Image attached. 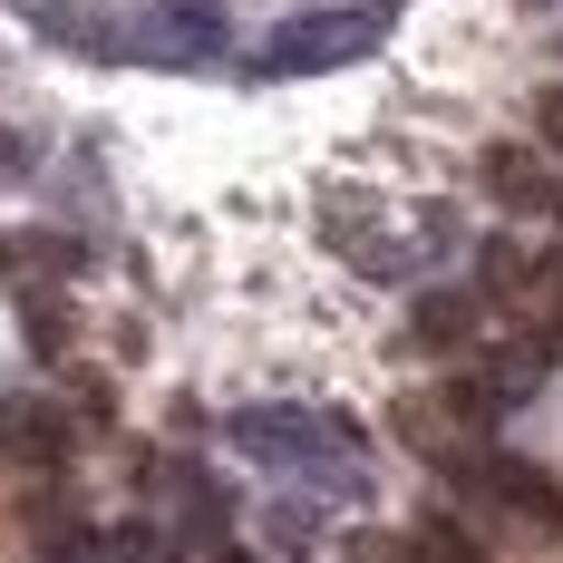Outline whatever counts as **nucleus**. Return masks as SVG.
Wrapping results in <instances>:
<instances>
[{
  "instance_id": "6e6552de",
  "label": "nucleus",
  "mask_w": 563,
  "mask_h": 563,
  "mask_svg": "<svg viewBox=\"0 0 563 563\" xmlns=\"http://www.w3.org/2000/svg\"><path fill=\"white\" fill-rule=\"evenodd\" d=\"M534 126H544V146H563V88H544V98H534Z\"/></svg>"
},
{
  "instance_id": "20e7f679",
  "label": "nucleus",
  "mask_w": 563,
  "mask_h": 563,
  "mask_svg": "<svg viewBox=\"0 0 563 563\" xmlns=\"http://www.w3.org/2000/svg\"><path fill=\"white\" fill-rule=\"evenodd\" d=\"M486 321V301L476 291H418V311H408V350H428V360H456L466 340Z\"/></svg>"
},
{
  "instance_id": "9d476101",
  "label": "nucleus",
  "mask_w": 563,
  "mask_h": 563,
  "mask_svg": "<svg viewBox=\"0 0 563 563\" xmlns=\"http://www.w3.org/2000/svg\"><path fill=\"white\" fill-rule=\"evenodd\" d=\"M214 563H253V554H243V544H214Z\"/></svg>"
},
{
  "instance_id": "f257e3e1",
  "label": "nucleus",
  "mask_w": 563,
  "mask_h": 563,
  "mask_svg": "<svg viewBox=\"0 0 563 563\" xmlns=\"http://www.w3.org/2000/svg\"><path fill=\"white\" fill-rule=\"evenodd\" d=\"M233 448L282 466V476H311V486H350L360 496V428L340 418V408H233Z\"/></svg>"
},
{
  "instance_id": "1a4fd4ad",
  "label": "nucleus",
  "mask_w": 563,
  "mask_h": 563,
  "mask_svg": "<svg viewBox=\"0 0 563 563\" xmlns=\"http://www.w3.org/2000/svg\"><path fill=\"white\" fill-rule=\"evenodd\" d=\"M30 166V146H20V136H10V126H0V185H10V175Z\"/></svg>"
},
{
  "instance_id": "423d86ee",
  "label": "nucleus",
  "mask_w": 563,
  "mask_h": 563,
  "mask_svg": "<svg viewBox=\"0 0 563 563\" xmlns=\"http://www.w3.org/2000/svg\"><path fill=\"white\" fill-rule=\"evenodd\" d=\"M398 563H486V554H476V534H466V525L428 515V525H418V534L398 544Z\"/></svg>"
},
{
  "instance_id": "9b49d317",
  "label": "nucleus",
  "mask_w": 563,
  "mask_h": 563,
  "mask_svg": "<svg viewBox=\"0 0 563 563\" xmlns=\"http://www.w3.org/2000/svg\"><path fill=\"white\" fill-rule=\"evenodd\" d=\"M525 10H563V0H525Z\"/></svg>"
},
{
  "instance_id": "f03ea898",
  "label": "nucleus",
  "mask_w": 563,
  "mask_h": 563,
  "mask_svg": "<svg viewBox=\"0 0 563 563\" xmlns=\"http://www.w3.org/2000/svg\"><path fill=\"white\" fill-rule=\"evenodd\" d=\"M379 30H389V10L369 0V10H301V20H282V30H263L253 49H243V68L253 78H321V68H350V58L379 49Z\"/></svg>"
},
{
  "instance_id": "39448f33",
  "label": "nucleus",
  "mask_w": 563,
  "mask_h": 563,
  "mask_svg": "<svg viewBox=\"0 0 563 563\" xmlns=\"http://www.w3.org/2000/svg\"><path fill=\"white\" fill-rule=\"evenodd\" d=\"M0 456L58 466V456H68V418H58L49 398H0Z\"/></svg>"
},
{
  "instance_id": "0eeeda50",
  "label": "nucleus",
  "mask_w": 563,
  "mask_h": 563,
  "mask_svg": "<svg viewBox=\"0 0 563 563\" xmlns=\"http://www.w3.org/2000/svg\"><path fill=\"white\" fill-rule=\"evenodd\" d=\"M30 525H40V563H98V534H88L78 515L40 506V515H30Z\"/></svg>"
},
{
  "instance_id": "7ed1b4c3",
  "label": "nucleus",
  "mask_w": 563,
  "mask_h": 563,
  "mask_svg": "<svg viewBox=\"0 0 563 563\" xmlns=\"http://www.w3.org/2000/svg\"><path fill=\"white\" fill-rule=\"evenodd\" d=\"M486 195H496V205H506V214H554L563 224V175L544 166V156H534V146H486Z\"/></svg>"
}]
</instances>
